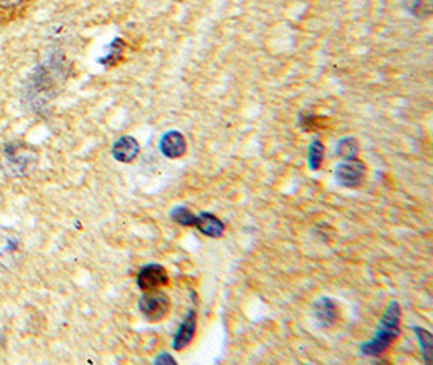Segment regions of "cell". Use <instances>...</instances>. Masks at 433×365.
Wrapping results in <instances>:
<instances>
[{
    "label": "cell",
    "mask_w": 433,
    "mask_h": 365,
    "mask_svg": "<svg viewBox=\"0 0 433 365\" xmlns=\"http://www.w3.org/2000/svg\"><path fill=\"white\" fill-rule=\"evenodd\" d=\"M39 149L31 143L15 140L0 144V169L9 177H25L36 169Z\"/></svg>",
    "instance_id": "1"
},
{
    "label": "cell",
    "mask_w": 433,
    "mask_h": 365,
    "mask_svg": "<svg viewBox=\"0 0 433 365\" xmlns=\"http://www.w3.org/2000/svg\"><path fill=\"white\" fill-rule=\"evenodd\" d=\"M400 323H401V307L397 300H390L386 305L382 318H380V324L377 333H375L370 341L360 344V352L367 357L377 359L388 349V347L395 343L400 336Z\"/></svg>",
    "instance_id": "2"
},
{
    "label": "cell",
    "mask_w": 433,
    "mask_h": 365,
    "mask_svg": "<svg viewBox=\"0 0 433 365\" xmlns=\"http://www.w3.org/2000/svg\"><path fill=\"white\" fill-rule=\"evenodd\" d=\"M169 282V273L163 265L148 263L141 266L137 273V286L141 291H153V289H161Z\"/></svg>",
    "instance_id": "6"
},
{
    "label": "cell",
    "mask_w": 433,
    "mask_h": 365,
    "mask_svg": "<svg viewBox=\"0 0 433 365\" xmlns=\"http://www.w3.org/2000/svg\"><path fill=\"white\" fill-rule=\"evenodd\" d=\"M169 218L176 224L183 226V228H193L196 214L187 206H174L169 213Z\"/></svg>",
    "instance_id": "16"
},
{
    "label": "cell",
    "mask_w": 433,
    "mask_h": 365,
    "mask_svg": "<svg viewBox=\"0 0 433 365\" xmlns=\"http://www.w3.org/2000/svg\"><path fill=\"white\" fill-rule=\"evenodd\" d=\"M153 364H156V365H161V364H163V365H176L177 361L174 359V356L171 354V352L161 351L159 354L153 359Z\"/></svg>",
    "instance_id": "19"
},
{
    "label": "cell",
    "mask_w": 433,
    "mask_h": 365,
    "mask_svg": "<svg viewBox=\"0 0 433 365\" xmlns=\"http://www.w3.org/2000/svg\"><path fill=\"white\" fill-rule=\"evenodd\" d=\"M138 154H140V143H138L137 138L130 135L120 137L112 144V156L119 162L129 164V162H134L138 158Z\"/></svg>",
    "instance_id": "11"
},
{
    "label": "cell",
    "mask_w": 433,
    "mask_h": 365,
    "mask_svg": "<svg viewBox=\"0 0 433 365\" xmlns=\"http://www.w3.org/2000/svg\"><path fill=\"white\" fill-rule=\"evenodd\" d=\"M193 228L198 229L200 233L205 234L206 237L219 239V237H223L224 231H226V224H224L223 219H219L216 214L201 211L200 214H196Z\"/></svg>",
    "instance_id": "12"
},
{
    "label": "cell",
    "mask_w": 433,
    "mask_h": 365,
    "mask_svg": "<svg viewBox=\"0 0 433 365\" xmlns=\"http://www.w3.org/2000/svg\"><path fill=\"white\" fill-rule=\"evenodd\" d=\"M124 49H125L124 41L120 38H115L111 43V46H109V52L106 54V57L100 59V62L106 67H115L120 60H122Z\"/></svg>",
    "instance_id": "14"
},
{
    "label": "cell",
    "mask_w": 433,
    "mask_h": 365,
    "mask_svg": "<svg viewBox=\"0 0 433 365\" xmlns=\"http://www.w3.org/2000/svg\"><path fill=\"white\" fill-rule=\"evenodd\" d=\"M138 312L144 320L156 323L164 320L171 312V299L161 289L153 291H143L141 297L138 299Z\"/></svg>",
    "instance_id": "3"
},
{
    "label": "cell",
    "mask_w": 433,
    "mask_h": 365,
    "mask_svg": "<svg viewBox=\"0 0 433 365\" xmlns=\"http://www.w3.org/2000/svg\"><path fill=\"white\" fill-rule=\"evenodd\" d=\"M323 156H325V147H323L321 142L315 140L311 142L309 148V166L311 171H319L323 162Z\"/></svg>",
    "instance_id": "18"
},
{
    "label": "cell",
    "mask_w": 433,
    "mask_h": 365,
    "mask_svg": "<svg viewBox=\"0 0 433 365\" xmlns=\"http://www.w3.org/2000/svg\"><path fill=\"white\" fill-rule=\"evenodd\" d=\"M412 332L417 336V343L420 346V356H422L424 364L432 362V351H433V336L422 327H412Z\"/></svg>",
    "instance_id": "13"
},
{
    "label": "cell",
    "mask_w": 433,
    "mask_h": 365,
    "mask_svg": "<svg viewBox=\"0 0 433 365\" xmlns=\"http://www.w3.org/2000/svg\"><path fill=\"white\" fill-rule=\"evenodd\" d=\"M159 152L169 159L182 158V156L187 153L186 137H183L182 133L177 130L166 132L159 140Z\"/></svg>",
    "instance_id": "8"
},
{
    "label": "cell",
    "mask_w": 433,
    "mask_h": 365,
    "mask_svg": "<svg viewBox=\"0 0 433 365\" xmlns=\"http://www.w3.org/2000/svg\"><path fill=\"white\" fill-rule=\"evenodd\" d=\"M196 333V310H190L183 318L182 323L178 324L177 332L174 333V339H172V347L174 351H182L192 343Z\"/></svg>",
    "instance_id": "10"
},
{
    "label": "cell",
    "mask_w": 433,
    "mask_h": 365,
    "mask_svg": "<svg viewBox=\"0 0 433 365\" xmlns=\"http://www.w3.org/2000/svg\"><path fill=\"white\" fill-rule=\"evenodd\" d=\"M357 153H359V144H357L356 138L346 137L343 140H339L336 147V154L341 159L357 158Z\"/></svg>",
    "instance_id": "17"
},
{
    "label": "cell",
    "mask_w": 433,
    "mask_h": 365,
    "mask_svg": "<svg viewBox=\"0 0 433 365\" xmlns=\"http://www.w3.org/2000/svg\"><path fill=\"white\" fill-rule=\"evenodd\" d=\"M36 0H0V30L25 20Z\"/></svg>",
    "instance_id": "5"
},
{
    "label": "cell",
    "mask_w": 433,
    "mask_h": 365,
    "mask_svg": "<svg viewBox=\"0 0 433 365\" xmlns=\"http://www.w3.org/2000/svg\"><path fill=\"white\" fill-rule=\"evenodd\" d=\"M20 252L18 236L14 231H0V268L10 270Z\"/></svg>",
    "instance_id": "7"
},
{
    "label": "cell",
    "mask_w": 433,
    "mask_h": 365,
    "mask_svg": "<svg viewBox=\"0 0 433 365\" xmlns=\"http://www.w3.org/2000/svg\"><path fill=\"white\" fill-rule=\"evenodd\" d=\"M402 4L404 9L412 16H417V18L430 16L433 9V0H402Z\"/></svg>",
    "instance_id": "15"
},
{
    "label": "cell",
    "mask_w": 433,
    "mask_h": 365,
    "mask_svg": "<svg viewBox=\"0 0 433 365\" xmlns=\"http://www.w3.org/2000/svg\"><path fill=\"white\" fill-rule=\"evenodd\" d=\"M367 166L360 159H344L334 169V179L346 189H359L365 182Z\"/></svg>",
    "instance_id": "4"
},
{
    "label": "cell",
    "mask_w": 433,
    "mask_h": 365,
    "mask_svg": "<svg viewBox=\"0 0 433 365\" xmlns=\"http://www.w3.org/2000/svg\"><path fill=\"white\" fill-rule=\"evenodd\" d=\"M315 320L321 328H331L339 320L338 304L331 297H320L314 305Z\"/></svg>",
    "instance_id": "9"
}]
</instances>
